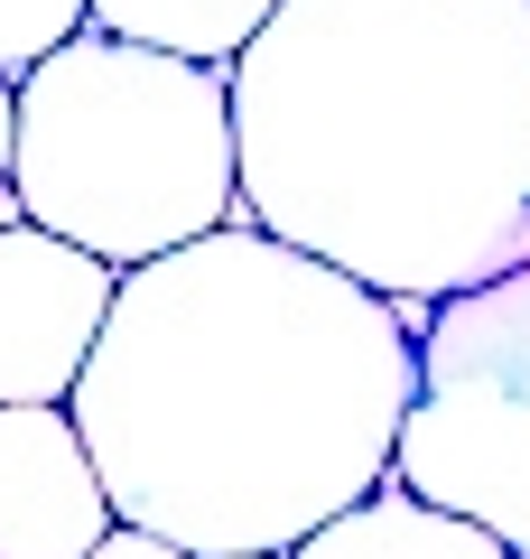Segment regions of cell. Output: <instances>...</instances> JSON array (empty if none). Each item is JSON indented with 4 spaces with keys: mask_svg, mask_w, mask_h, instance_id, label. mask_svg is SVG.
<instances>
[{
    "mask_svg": "<svg viewBox=\"0 0 530 559\" xmlns=\"http://www.w3.org/2000/svg\"><path fill=\"white\" fill-rule=\"evenodd\" d=\"M94 559H196V550H177V540H158V532H131V522H121V532L103 540Z\"/></svg>",
    "mask_w": 530,
    "mask_h": 559,
    "instance_id": "10",
    "label": "cell"
},
{
    "mask_svg": "<svg viewBox=\"0 0 530 559\" xmlns=\"http://www.w3.org/2000/svg\"><path fill=\"white\" fill-rule=\"evenodd\" d=\"M10 159H20V75H0V187H10Z\"/></svg>",
    "mask_w": 530,
    "mask_h": 559,
    "instance_id": "11",
    "label": "cell"
},
{
    "mask_svg": "<svg viewBox=\"0 0 530 559\" xmlns=\"http://www.w3.org/2000/svg\"><path fill=\"white\" fill-rule=\"evenodd\" d=\"M28 224V205H20V187H0V234H20Z\"/></svg>",
    "mask_w": 530,
    "mask_h": 559,
    "instance_id": "12",
    "label": "cell"
},
{
    "mask_svg": "<svg viewBox=\"0 0 530 559\" xmlns=\"http://www.w3.org/2000/svg\"><path fill=\"white\" fill-rule=\"evenodd\" d=\"M94 28V0H0V75L47 66L65 38Z\"/></svg>",
    "mask_w": 530,
    "mask_h": 559,
    "instance_id": "9",
    "label": "cell"
},
{
    "mask_svg": "<svg viewBox=\"0 0 530 559\" xmlns=\"http://www.w3.org/2000/svg\"><path fill=\"white\" fill-rule=\"evenodd\" d=\"M242 559H270V550H242Z\"/></svg>",
    "mask_w": 530,
    "mask_h": 559,
    "instance_id": "13",
    "label": "cell"
},
{
    "mask_svg": "<svg viewBox=\"0 0 530 559\" xmlns=\"http://www.w3.org/2000/svg\"><path fill=\"white\" fill-rule=\"evenodd\" d=\"M242 215L382 299L530 261V0H279L233 57Z\"/></svg>",
    "mask_w": 530,
    "mask_h": 559,
    "instance_id": "2",
    "label": "cell"
},
{
    "mask_svg": "<svg viewBox=\"0 0 530 559\" xmlns=\"http://www.w3.org/2000/svg\"><path fill=\"white\" fill-rule=\"evenodd\" d=\"M270 20L279 0H94L103 38L158 47V57H186V66H233Z\"/></svg>",
    "mask_w": 530,
    "mask_h": 559,
    "instance_id": "8",
    "label": "cell"
},
{
    "mask_svg": "<svg viewBox=\"0 0 530 559\" xmlns=\"http://www.w3.org/2000/svg\"><path fill=\"white\" fill-rule=\"evenodd\" d=\"M429 318V299H382L233 215L121 271L65 411L131 532L196 559H289L392 485Z\"/></svg>",
    "mask_w": 530,
    "mask_h": 559,
    "instance_id": "1",
    "label": "cell"
},
{
    "mask_svg": "<svg viewBox=\"0 0 530 559\" xmlns=\"http://www.w3.org/2000/svg\"><path fill=\"white\" fill-rule=\"evenodd\" d=\"M121 532L75 411H0V559H94Z\"/></svg>",
    "mask_w": 530,
    "mask_h": 559,
    "instance_id": "6",
    "label": "cell"
},
{
    "mask_svg": "<svg viewBox=\"0 0 530 559\" xmlns=\"http://www.w3.org/2000/svg\"><path fill=\"white\" fill-rule=\"evenodd\" d=\"M289 559H511V550L484 532V522L437 513V503H419L410 485L392 476L382 495H363L353 513H335L316 540H298Z\"/></svg>",
    "mask_w": 530,
    "mask_h": 559,
    "instance_id": "7",
    "label": "cell"
},
{
    "mask_svg": "<svg viewBox=\"0 0 530 559\" xmlns=\"http://www.w3.org/2000/svg\"><path fill=\"white\" fill-rule=\"evenodd\" d=\"M28 224L57 242L140 271L242 215L233 150V66H186L131 38H65L20 75V159Z\"/></svg>",
    "mask_w": 530,
    "mask_h": 559,
    "instance_id": "3",
    "label": "cell"
},
{
    "mask_svg": "<svg viewBox=\"0 0 530 559\" xmlns=\"http://www.w3.org/2000/svg\"><path fill=\"white\" fill-rule=\"evenodd\" d=\"M121 271L47 224L0 234V411H38V401H75L84 364H94L103 326H112Z\"/></svg>",
    "mask_w": 530,
    "mask_h": 559,
    "instance_id": "5",
    "label": "cell"
},
{
    "mask_svg": "<svg viewBox=\"0 0 530 559\" xmlns=\"http://www.w3.org/2000/svg\"><path fill=\"white\" fill-rule=\"evenodd\" d=\"M392 476L530 559V261L429 318Z\"/></svg>",
    "mask_w": 530,
    "mask_h": 559,
    "instance_id": "4",
    "label": "cell"
}]
</instances>
